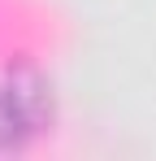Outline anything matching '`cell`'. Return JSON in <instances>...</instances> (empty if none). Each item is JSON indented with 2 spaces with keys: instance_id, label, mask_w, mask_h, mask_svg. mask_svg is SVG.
<instances>
[{
  "instance_id": "cell-1",
  "label": "cell",
  "mask_w": 156,
  "mask_h": 161,
  "mask_svg": "<svg viewBox=\"0 0 156 161\" xmlns=\"http://www.w3.org/2000/svg\"><path fill=\"white\" fill-rule=\"evenodd\" d=\"M48 122V92L35 74H9L0 83V148H18Z\"/></svg>"
}]
</instances>
